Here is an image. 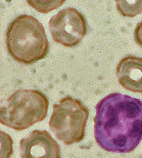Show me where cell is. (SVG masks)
I'll list each match as a JSON object with an SVG mask.
<instances>
[{"mask_svg":"<svg viewBox=\"0 0 142 158\" xmlns=\"http://www.w3.org/2000/svg\"><path fill=\"white\" fill-rule=\"evenodd\" d=\"M94 137L102 149L131 153L142 140V101L112 93L99 101L94 117Z\"/></svg>","mask_w":142,"mask_h":158,"instance_id":"obj_1","label":"cell"},{"mask_svg":"<svg viewBox=\"0 0 142 158\" xmlns=\"http://www.w3.org/2000/svg\"><path fill=\"white\" fill-rule=\"evenodd\" d=\"M6 43L10 56L23 64H32L45 58L49 52V41L44 26L28 15H19L10 23Z\"/></svg>","mask_w":142,"mask_h":158,"instance_id":"obj_2","label":"cell"},{"mask_svg":"<svg viewBox=\"0 0 142 158\" xmlns=\"http://www.w3.org/2000/svg\"><path fill=\"white\" fill-rule=\"evenodd\" d=\"M49 100L34 89H19L13 93L0 109V122L15 131H23L45 119Z\"/></svg>","mask_w":142,"mask_h":158,"instance_id":"obj_3","label":"cell"},{"mask_svg":"<svg viewBox=\"0 0 142 158\" xmlns=\"http://www.w3.org/2000/svg\"><path fill=\"white\" fill-rule=\"evenodd\" d=\"M88 117L89 110L80 100L67 97L53 106L49 127L60 141L73 145L84 139Z\"/></svg>","mask_w":142,"mask_h":158,"instance_id":"obj_4","label":"cell"},{"mask_svg":"<svg viewBox=\"0 0 142 158\" xmlns=\"http://www.w3.org/2000/svg\"><path fill=\"white\" fill-rule=\"evenodd\" d=\"M52 40L67 48L77 46L87 30L84 16L75 8H65L51 18L49 22Z\"/></svg>","mask_w":142,"mask_h":158,"instance_id":"obj_5","label":"cell"},{"mask_svg":"<svg viewBox=\"0 0 142 158\" xmlns=\"http://www.w3.org/2000/svg\"><path fill=\"white\" fill-rule=\"evenodd\" d=\"M21 158H60V148L46 131H33L20 143Z\"/></svg>","mask_w":142,"mask_h":158,"instance_id":"obj_6","label":"cell"},{"mask_svg":"<svg viewBox=\"0 0 142 158\" xmlns=\"http://www.w3.org/2000/svg\"><path fill=\"white\" fill-rule=\"evenodd\" d=\"M117 76L119 84L125 89L142 94V57L128 56L121 59Z\"/></svg>","mask_w":142,"mask_h":158,"instance_id":"obj_7","label":"cell"},{"mask_svg":"<svg viewBox=\"0 0 142 158\" xmlns=\"http://www.w3.org/2000/svg\"><path fill=\"white\" fill-rule=\"evenodd\" d=\"M117 11L124 17L132 18L142 13V0H116Z\"/></svg>","mask_w":142,"mask_h":158,"instance_id":"obj_8","label":"cell"},{"mask_svg":"<svg viewBox=\"0 0 142 158\" xmlns=\"http://www.w3.org/2000/svg\"><path fill=\"white\" fill-rule=\"evenodd\" d=\"M28 4L41 14H47L60 7L65 0H27Z\"/></svg>","mask_w":142,"mask_h":158,"instance_id":"obj_9","label":"cell"},{"mask_svg":"<svg viewBox=\"0 0 142 158\" xmlns=\"http://www.w3.org/2000/svg\"><path fill=\"white\" fill-rule=\"evenodd\" d=\"M1 158H10L13 153V139L4 131H1Z\"/></svg>","mask_w":142,"mask_h":158,"instance_id":"obj_10","label":"cell"},{"mask_svg":"<svg viewBox=\"0 0 142 158\" xmlns=\"http://www.w3.org/2000/svg\"><path fill=\"white\" fill-rule=\"evenodd\" d=\"M134 40L136 43L142 48V21L137 25L134 31Z\"/></svg>","mask_w":142,"mask_h":158,"instance_id":"obj_11","label":"cell"}]
</instances>
